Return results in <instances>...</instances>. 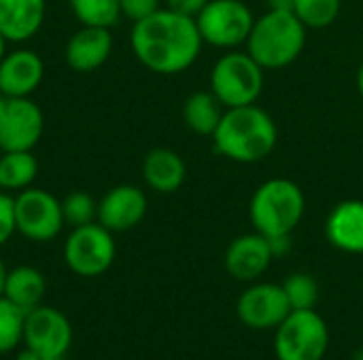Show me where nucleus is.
<instances>
[{
	"mask_svg": "<svg viewBox=\"0 0 363 360\" xmlns=\"http://www.w3.org/2000/svg\"><path fill=\"white\" fill-rule=\"evenodd\" d=\"M294 2L296 0H268V6L277 11H294Z\"/></svg>",
	"mask_w": 363,
	"mask_h": 360,
	"instance_id": "2f4dec72",
	"label": "nucleus"
},
{
	"mask_svg": "<svg viewBox=\"0 0 363 360\" xmlns=\"http://www.w3.org/2000/svg\"><path fill=\"white\" fill-rule=\"evenodd\" d=\"M202 45L196 19L168 6L136 21L132 28V51L155 74L185 72L198 59Z\"/></svg>",
	"mask_w": 363,
	"mask_h": 360,
	"instance_id": "f257e3e1",
	"label": "nucleus"
},
{
	"mask_svg": "<svg viewBox=\"0 0 363 360\" xmlns=\"http://www.w3.org/2000/svg\"><path fill=\"white\" fill-rule=\"evenodd\" d=\"M23 344L43 359L66 356L72 344V327L60 310L36 306L26 314Z\"/></svg>",
	"mask_w": 363,
	"mask_h": 360,
	"instance_id": "f8f14e48",
	"label": "nucleus"
},
{
	"mask_svg": "<svg viewBox=\"0 0 363 360\" xmlns=\"http://www.w3.org/2000/svg\"><path fill=\"white\" fill-rule=\"evenodd\" d=\"M43 360H64V356H51V359H43Z\"/></svg>",
	"mask_w": 363,
	"mask_h": 360,
	"instance_id": "4c0bfd02",
	"label": "nucleus"
},
{
	"mask_svg": "<svg viewBox=\"0 0 363 360\" xmlns=\"http://www.w3.org/2000/svg\"><path fill=\"white\" fill-rule=\"evenodd\" d=\"M291 310H315L319 301V284L311 274L298 272L285 278L281 284Z\"/></svg>",
	"mask_w": 363,
	"mask_h": 360,
	"instance_id": "a878e982",
	"label": "nucleus"
},
{
	"mask_svg": "<svg viewBox=\"0 0 363 360\" xmlns=\"http://www.w3.org/2000/svg\"><path fill=\"white\" fill-rule=\"evenodd\" d=\"M291 312L281 284L257 282L245 289L236 301V316L249 329H277Z\"/></svg>",
	"mask_w": 363,
	"mask_h": 360,
	"instance_id": "9b49d317",
	"label": "nucleus"
},
{
	"mask_svg": "<svg viewBox=\"0 0 363 360\" xmlns=\"http://www.w3.org/2000/svg\"><path fill=\"white\" fill-rule=\"evenodd\" d=\"M0 155H2V151H0Z\"/></svg>",
	"mask_w": 363,
	"mask_h": 360,
	"instance_id": "ea45409f",
	"label": "nucleus"
},
{
	"mask_svg": "<svg viewBox=\"0 0 363 360\" xmlns=\"http://www.w3.org/2000/svg\"><path fill=\"white\" fill-rule=\"evenodd\" d=\"M4 42H6V40H4V36L0 34V59L4 57Z\"/></svg>",
	"mask_w": 363,
	"mask_h": 360,
	"instance_id": "e433bc0d",
	"label": "nucleus"
},
{
	"mask_svg": "<svg viewBox=\"0 0 363 360\" xmlns=\"http://www.w3.org/2000/svg\"><path fill=\"white\" fill-rule=\"evenodd\" d=\"M187 176V166L183 157L172 149H153L145 155L143 178L155 193H174L183 187Z\"/></svg>",
	"mask_w": 363,
	"mask_h": 360,
	"instance_id": "6ab92c4d",
	"label": "nucleus"
},
{
	"mask_svg": "<svg viewBox=\"0 0 363 360\" xmlns=\"http://www.w3.org/2000/svg\"><path fill=\"white\" fill-rule=\"evenodd\" d=\"M272 259L274 255H272L268 238L255 231V233L238 236L236 240L230 242L225 257H223V265H225V272L234 280L253 282L262 278V274H266Z\"/></svg>",
	"mask_w": 363,
	"mask_h": 360,
	"instance_id": "ddd939ff",
	"label": "nucleus"
},
{
	"mask_svg": "<svg viewBox=\"0 0 363 360\" xmlns=\"http://www.w3.org/2000/svg\"><path fill=\"white\" fill-rule=\"evenodd\" d=\"M357 91H359V95L363 98V62L362 66H359V70H357Z\"/></svg>",
	"mask_w": 363,
	"mask_h": 360,
	"instance_id": "f704fd0d",
	"label": "nucleus"
},
{
	"mask_svg": "<svg viewBox=\"0 0 363 360\" xmlns=\"http://www.w3.org/2000/svg\"><path fill=\"white\" fill-rule=\"evenodd\" d=\"M45 0H0V34L6 42H26L43 25Z\"/></svg>",
	"mask_w": 363,
	"mask_h": 360,
	"instance_id": "a211bd4d",
	"label": "nucleus"
},
{
	"mask_svg": "<svg viewBox=\"0 0 363 360\" xmlns=\"http://www.w3.org/2000/svg\"><path fill=\"white\" fill-rule=\"evenodd\" d=\"M325 238L349 255H363V202L345 199L336 204L325 219Z\"/></svg>",
	"mask_w": 363,
	"mask_h": 360,
	"instance_id": "f3484780",
	"label": "nucleus"
},
{
	"mask_svg": "<svg viewBox=\"0 0 363 360\" xmlns=\"http://www.w3.org/2000/svg\"><path fill=\"white\" fill-rule=\"evenodd\" d=\"M215 151L236 163L264 161L279 142V127L270 112L257 104L225 108L215 134Z\"/></svg>",
	"mask_w": 363,
	"mask_h": 360,
	"instance_id": "f03ea898",
	"label": "nucleus"
},
{
	"mask_svg": "<svg viewBox=\"0 0 363 360\" xmlns=\"http://www.w3.org/2000/svg\"><path fill=\"white\" fill-rule=\"evenodd\" d=\"M15 360H43V356H40L38 352H34V350L26 348V350L17 352V356H15Z\"/></svg>",
	"mask_w": 363,
	"mask_h": 360,
	"instance_id": "473e14b6",
	"label": "nucleus"
},
{
	"mask_svg": "<svg viewBox=\"0 0 363 360\" xmlns=\"http://www.w3.org/2000/svg\"><path fill=\"white\" fill-rule=\"evenodd\" d=\"M70 8L81 25L111 28L121 17L119 0H70Z\"/></svg>",
	"mask_w": 363,
	"mask_h": 360,
	"instance_id": "5701e85b",
	"label": "nucleus"
},
{
	"mask_svg": "<svg viewBox=\"0 0 363 360\" xmlns=\"http://www.w3.org/2000/svg\"><path fill=\"white\" fill-rule=\"evenodd\" d=\"M353 360H363V346H359L353 354Z\"/></svg>",
	"mask_w": 363,
	"mask_h": 360,
	"instance_id": "c9c22d12",
	"label": "nucleus"
},
{
	"mask_svg": "<svg viewBox=\"0 0 363 360\" xmlns=\"http://www.w3.org/2000/svg\"><path fill=\"white\" fill-rule=\"evenodd\" d=\"M225 106L213 91H196L183 104V121L198 136H213Z\"/></svg>",
	"mask_w": 363,
	"mask_h": 360,
	"instance_id": "412c9836",
	"label": "nucleus"
},
{
	"mask_svg": "<svg viewBox=\"0 0 363 360\" xmlns=\"http://www.w3.org/2000/svg\"><path fill=\"white\" fill-rule=\"evenodd\" d=\"M342 8V0H296L294 13L306 28H328L332 25Z\"/></svg>",
	"mask_w": 363,
	"mask_h": 360,
	"instance_id": "393cba45",
	"label": "nucleus"
},
{
	"mask_svg": "<svg viewBox=\"0 0 363 360\" xmlns=\"http://www.w3.org/2000/svg\"><path fill=\"white\" fill-rule=\"evenodd\" d=\"M330 348V329L317 310H291L277 327L274 354L279 360H323Z\"/></svg>",
	"mask_w": 363,
	"mask_h": 360,
	"instance_id": "423d86ee",
	"label": "nucleus"
},
{
	"mask_svg": "<svg viewBox=\"0 0 363 360\" xmlns=\"http://www.w3.org/2000/svg\"><path fill=\"white\" fill-rule=\"evenodd\" d=\"M147 214V195L134 185L113 187L98 204V223L108 231H130Z\"/></svg>",
	"mask_w": 363,
	"mask_h": 360,
	"instance_id": "4468645a",
	"label": "nucleus"
},
{
	"mask_svg": "<svg viewBox=\"0 0 363 360\" xmlns=\"http://www.w3.org/2000/svg\"><path fill=\"white\" fill-rule=\"evenodd\" d=\"M15 231V197H11L6 191H0V246L6 244Z\"/></svg>",
	"mask_w": 363,
	"mask_h": 360,
	"instance_id": "cd10ccee",
	"label": "nucleus"
},
{
	"mask_svg": "<svg viewBox=\"0 0 363 360\" xmlns=\"http://www.w3.org/2000/svg\"><path fill=\"white\" fill-rule=\"evenodd\" d=\"M43 110L30 98H0V151H32L43 136Z\"/></svg>",
	"mask_w": 363,
	"mask_h": 360,
	"instance_id": "9d476101",
	"label": "nucleus"
},
{
	"mask_svg": "<svg viewBox=\"0 0 363 360\" xmlns=\"http://www.w3.org/2000/svg\"><path fill=\"white\" fill-rule=\"evenodd\" d=\"M306 25L294 11L268 8L262 17H255L251 34L247 38V53L264 68L279 70L294 64L306 45Z\"/></svg>",
	"mask_w": 363,
	"mask_h": 360,
	"instance_id": "7ed1b4c3",
	"label": "nucleus"
},
{
	"mask_svg": "<svg viewBox=\"0 0 363 360\" xmlns=\"http://www.w3.org/2000/svg\"><path fill=\"white\" fill-rule=\"evenodd\" d=\"M121 4V15L132 19L134 23L140 19H147L155 11H160V0H119Z\"/></svg>",
	"mask_w": 363,
	"mask_h": 360,
	"instance_id": "c85d7f7f",
	"label": "nucleus"
},
{
	"mask_svg": "<svg viewBox=\"0 0 363 360\" xmlns=\"http://www.w3.org/2000/svg\"><path fill=\"white\" fill-rule=\"evenodd\" d=\"M15 227L32 242H49L64 227L62 202L43 189H23L15 197Z\"/></svg>",
	"mask_w": 363,
	"mask_h": 360,
	"instance_id": "1a4fd4ad",
	"label": "nucleus"
},
{
	"mask_svg": "<svg viewBox=\"0 0 363 360\" xmlns=\"http://www.w3.org/2000/svg\"><path fill=\"white\" fill-rule=\"evenodd\" d=\"M211 91L225 108L255 104L264 91V68L242 51H230L211 70Z\"/></svg>",
	"mask_w": 363,
	"mask_h": 360,
	"instance_id": "39448f33",
	"label": "nucleus"
},
{
	"mask_svg": "<svg viewBox=\"0 0 363 360\" xmlns=\"http://www.w3.org/2000/svg\"><path fill=\"white\" fill-rule=\"evenodd\" d=\"M26 314V310L9 301L4 295L0 297V354L13 352L23 342Z\"/></svg>",
	"mask_w": 363,
	"mask_h": 360,
	"instance_id": "b1692460",
	"label": "nucleus"
},
{
	"mask_svg": "<svg viewBox=\"0 0 363 360\" xmlns=\"http://www.w3.org/2000/svg\"><path fill=\"white\" fill-rule=\"evenodd\" d=\"M168 2V8L177 11V13H183V15H189L196 19V15L206 6L208 0H166Z\"/></svg>",
	"mask_w": 363,
	"mask_h": 360,
	"instance_id": "c756f323",
	"label": "nucleus"
},
{
	"mask_svg": "<svg viewBox=\"0 0 363 360\" xmlns=\"http://www.w3.org/2000/svg\"><path fill=\"white\" fill-rule=\"evenodd\" d=\"M0 98H4V95H2V91H0Z\"/></svg>",
	"mask_w": 363,
	"mask_h": 360,
	"instance_id": "58836bf2",
	"label": "nucleus"
},
{
	"mask_svg": "<svg viewBox=\"0 0 363 360\" xmlns=\"http://www.w3.org/2000/svg\"><path fill=\"white\" fill-rule=\"evenodd\" d=\"M272 255L274 257H285L291 248V236H279V238H268Z\"/></svg>",
	"mask_w": 363,
	"mask_h": 360,
	"instance_id": "7c9ffc66",
	"label": "nucleus"
},
{
	"mask_svg": "<svg viewBox=\"0 0 363 360\" xmlns=\"http://www.w3.org/2000/svg\"><path fill=\"white\" fill-rule=\"evenodd\" d=\"M38 174V161L32 151H6L0 155V191H23Z\"/></svg>",
	"mask_w": 363,
	"mask_h": 360,
	"instance_id": "4be33fe9",
	"label": "nucleus"
},
{
	"mask_svg": "<svg viewBox=\"0 0 363 360\" xmlns=\"http://www.w3.org/2000/svg\"><path fill=\"white\" fill-rule=\"evenodd\" d=\"M113 36L108 28L81 25L66 42V62L74 72H94L111 55Z\"/></svg>",
	"mask_w": 363,
	"mask_h": 360,
	"instance_id": "dca6fc26",
	"label": "nucleus"
},
{
	"mask_svg": "<svg viewBox=\"0 0 363 360\" xmlns=\"http://www.w3.org/2000/svg\"><path fill=\"white\" fill-rule=\"evenodd\" d=\"M115 252L113 231L100 223L74 227L64 244V261L81 278L102 276L113 265Z\"/></svg>",
	"mask_w": 363,
	"mask_h": 360,
	"instance_id": "6e6552de",
	"label": "nucleus"
},
{
	"mask_svg": "<svg viewBox=\"0 0 363 360\" xmlns=\"http://www.w3.org/2000/svg\"><path fill=\"white\" fill-rule=\"evenodd\" d=\"M4 278H6V267L0 259V297H2V291H4Z\"/></svg>",
	"mask_w": 363,
	"mask_h": 360,
	"instance_id": "72a5a7b5",
	"label": "nucleus"
},
{
	"mask_svg": "<svg viewBox=\"0 0 363 360\" xmlns=\"http://www.w3.org/2000/svg\"><path fill=\"white\" fill-rule=\"evenodd\" d=\"M45 74L43 59L30 49L4 53L0 59V91L11 98H30Z\"/></svg>",
	"mask_w": 363,
	"mask_h": 360,
	"instance_id": "2eb2a0df",
	"label": "nucleus"
},
{
	"mask_svg": "<svg viewBox=\"0 0 363 360\" xmlns=\"http://www.w3.org/2000/svg\"><path fill=\"white\" fill-rule=\"evenodd\" d=\"M253 21L255 17L242 0H208L196 15L202 40L219 49L247 45Z\"/></svg>",
	"mask_w": 363,
	"mask_h": 360,
	"instance_id": "0eeeda50",
	"label": "nucleus"
},
{
	"mask_svg": "<svg viewBox=\"0 0 363 360\" xmlns=\"http://www.w3.org/2000/svg\"><path fill=\"white\" fill-rule=\"evenodd\" d=\"M45 291H47V282L38 269H34L30 265H19V267L6 272L2 295L9 301H13L15 306H19L21 310L30 312L36 306H40Z\"/></svg>",
	"mask_w": 363,
	"mask_h": 360,
	"instance_id": "aec40b11",
	"label": "nucleus"
},
{
	"mask_svg": "<svg viewBox=\"0 0 363 360\" xmlns=\"http://www.w3.org/2000/svg\"><path fill=\"white\" fill-rule=\"evenodd\" d=\"M62 214L64 223L72 227L89 225L98 219V204L85 191H72L62 199Z\"/></svg>",
	"mask_w": 363,
	"mask_h": 360,
	"instance_id": "bb28decb",
	"label": "nucleus"
},
{
	"mask_svg": "<svg viewBox=\"0 0 363 360\" xmlns=\"http://www.w3.org/2000/svg\"><path fill=\"white\" fill-rule=\"evenodd\" d=\"M306 210V197L298 182L270 178L262 182L249 204V219L257 233L266 238L291 236Z\"/></svg>",
	"mask_w": 363,
	"mask_h": 360,
	"instance_id": "20e7f679",
	"label": "nucleus"
}]
</instances>
